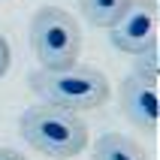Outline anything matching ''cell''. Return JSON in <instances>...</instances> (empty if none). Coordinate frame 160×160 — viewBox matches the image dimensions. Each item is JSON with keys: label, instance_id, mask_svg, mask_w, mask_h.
Instances as JSON below:
<instances>
[{"label": "cell", "instance_id": "8", "mask_svg": "<svg viewBox=\"0 0 160 160\" xmlns=\"http://www.w3.org/2000/svg\"><path fill=\"white\" fill-rule=\"evenodd\" d=\"M133 76H142V79H151L157 82L160 76V48L151 45V48H145L133 58Z\"/></svg>", "mask_w": 160, "mask_h": 160}, {"label": "cell", "instance_id": "5", "mask_svg": "<svg viewBox=\"0 0 160 160\" xmlns=\"http://www.w3.org/2000/svg\"><path fill=\"white\" fill-rule=\"evenodd\" d=\"M118 103L121 112L142 136H157V82L142 79V76H127L118 88Z\"/></svg>", "mask_w": 160, "mask_h": 160}, {"label": "cell", "instance_id": "9", "mask_svg": "<svg viewBox=\"0 0 160 160\" xmlns=\"http://www.w3.org/2000/svg\"><path fill=\"white\" fill-rule=\"evenodd\" d=\"M9 63H12V52H9V42L0 36V79L9 72Z\"/></svg>", "mask_w": 160, "mask_h": 160}, {"label": "cell", "instance_id": "10", "mask_svg": "<svg viewBox=\"0 0 160 160\" xmlns=\"http://www.w3.org/2000/svg\"><path fill=\"white\" fill-rule=\"evenodd\" d=\"M0 160H27V157L15 148H0Z\"/></svg>", "mask_w": 160, "mask_h": 160}, {"label": "cell", "instance_id": "7", "mask_svg": "<svg viewBox=\"0 0 160 160\" xmlns=\"http://www.w3.org/2000/svg\"><path fill=\"white\" fill-rule=\"evenodd\" d=\"M127 3H130V0H79V12L85 15V21H88L91 27L109 30V27L121 18Z\"/></svg>", "mask_w": 160, "mask_h": 160}, {"label": "cell", "instance_id": "6", "mask_svg": "<svg viewBox=\"0 0 160 160\" xmlns=\"http://www.w3.org/2000/svg\"><path fill=\"white\" fill-rule=\"evenodd\" d=\"M94 160H148V154L130 136L106 133L94 142Z\"/></svg>", "mask_w": 160, "mask_h": 160}, {"label": "cell", "instance_id": "4", "mask_svg": "<svg viewBox=\"0 0 160 160\" xmlns=\"http://www.w3.org/2000/svg\"><path fill=\"white\" fill-rule=\"evenodd\" d=\"M160 9L157 0H130L115 24L109 27V42L124 54H139L145 48L157 45Z\"/></svg>", "mask_w": 160, "mask_h": 160}, {"label": "cell", "instance_id": "2", "mask_svg": "<svg viewBox=\"0 0 160 160\" xmlns=\"http://www.w3.org/2000/svg\"><path fill=\"white\" fill-rule=\"evenodd\" d=\"M18 133L33 151L54 160H70L88 148V124L79 112L36 103L18 118Z\"/></svg>", "mask_w": 160, "mask_h": 160}, {"label": "cell", "instance_id": "3", "mask_svg": "<svg viewBox=\"0 0 160 160\" xmlns=\"http://www.w3.org/2000/svg\"><path fill=\"white\" fill-rule=\"evenodd\" d=\"M30 48L39 70H58L79 63L82 54V27L76 15L61 6H42L30 18Z\"/></svg>", "mask_w": 160, "mask_h": 160}, {"label": "cell", "instance_id": "1", "mask_svg": "<svg viewBox=\"0 0 160 160\" xmlns=\"http://www.w3.org/2000/svg\"><path fill=\"white\" fill-rule=\"evenodd\" d=\"M27 85L39 103L61 106L70 112H94L106 106L112 97V85L97 67L88 63H70L58 70H33L27 76Z\"/></svg>", "mask_w": 160, "mask_h": 160}]
</instances>
